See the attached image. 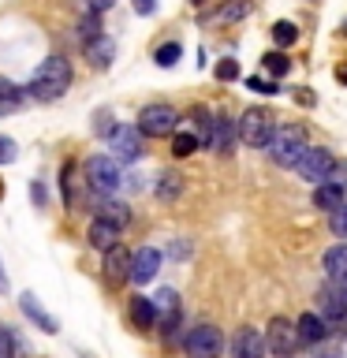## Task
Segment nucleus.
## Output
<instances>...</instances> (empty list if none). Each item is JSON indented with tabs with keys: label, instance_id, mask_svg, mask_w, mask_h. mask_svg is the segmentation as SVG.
I'll use <instances>...</instances> for the list:
<instances>
[{
	"label": "nucleus",
	"instance_id": "f3484780",
	"mask_svg": "<svg viewBox=\"0 0 347 358\" xmlns=\"http://www.w3.org/2000/svg\"><path fill=\"white\" fill-rule=\"evenodd\" d=\"M295 324H299V336H302V343H325V340H329V332H332V324L325 321L318 310L302 313V317H299Z\"/></svg>",
	"mask_w": 347,
	"mask_h": 358
},
{
	"label": "nucleus",
	"instance_id": "37998d69",
	"mask_svg": "<svg viewBox=\"0 0 347 358\" xmlns=\"http://www.w3.org/2000/svg\"><path fill=\"white\" fill-rule=\"evenodd\" d=\"M325 358H340V351H332V355H325Z\"/></svg>",
	"mask_w": 347,
	"mask_h": 358
},
{
	"label": "nucleus",
	"instance_id": "4468645a",
	"mask_svg": "<svg viewBox=\"0 0 347 358\" xmlns=\"http://www.w3.org/2000/svg\"><path fill=\"white\" fill-rule=\"evenodd\" d=\"M235 138H239V120H232L228 112H217V123H213V142H209V150H213V153H232Z\"/></svg>",
	"mask_w": 347,
	"mask_h": 358
},
{
	"label": "nucleus",
	"instance_id": "20e7f679",
	"mask_svg": "<svg viewBox=\"0 0 347 358\" xmlns=\"http://www.w3.org/2000/svg\"><path fill=\"white\" fill-rule=\"evenodd\" d=\"M291 172H295L299 179H306V183L318 187V183H329L332 176H340L344 164L336 161L332 150H325V145H310V150L295 161V168H291Z\"/></svg>",
	"mask_w": 347,
	"mask_h": 358
},
{
	"label": "nucleus",
	"instance_id": "f03ea898",
	"mask_svg": "<svg viewBox=\"0 0 347 358\" xmlns=\"http://www.w3.org/2000/svg\"><path fill=\"white\" fill-rule=\"evenodd\" d=\"M306 150H310V134H306L302 123H280V127L273 131V138H269V145H265L269 161H273L276 168H295V161Z\"/></svg>",
	"mask_w": 347,
	"mask_h": 358
},
{
	"label": "nucleus",
	"instance_id": "f8f14e48",
	"mask_svg": "<svg viewBox=\"0 0 347 358\" xmlns=\"http://www.w3.org/2000/svg\"><path fill=\"white\" fill-rule=\"evenodd\" d=\"M265 351H269L265 332L250 329V324H243V329L232 336V355L235 358H265Z\"/></svg>",
	"mask_w": 347,
	"mask_h": 358
},
{
	"label": "nucleus",
	"instance_id": "5701e85b",
	"mask_svg": "<svg viewBox=\"0 0 347 358\" xmlns=\"http://www.w3.org/2000/svg\"><path fill=\"white\" fill-rule=\"evenodd\" d=\"M97 217H105L112 224H120V228H127L131 209H127V201H120V198H97Z\"/></svg>",
	"mask_w": 347,
	"mask_h": 358
},
{
	"label": "nucleus",
	"instance_id": "ddd939ff",
	"mask_svg": "<svg viewBox=\"0 0 347 358\" xmlns=\"http://www.w3.org/2000/svg\"><path fill=\"white\" fill-rule=\"evenodd\" d=\"M313 209H321V213H336L340 206H347V187L340 183V179H329V183H318L313 187Z\"/></svg>",
	"mask_w": 347,
	"mask_h": 358
},
{
	"label": "nucleus",
	"instance_id": "412c9836",
	"mask_svg": "<svg viewBox=\"0 0 347 358\" xmlns=\"http://www.w3.org/2000/svg\"><path fill=\"white\" fill-rule=\"evenodd\" d=\"M131 321H134V329H139V332H150L157 324V302L146 299V295L131 299Z\"/></svg>",
	"mask_w": 347,
	"mask_h": 358
},
{
	"label": "nucleus",
	"instance_id": "1a4fd4ad",
	"mask_svg": "<svg viewBox=\"0 0 347 358\" xmlns=\"http://www.w3.org/2000/svg\"><path fill=\"white\" fill-rule=\"evenodd\" d=\"M318 313L332 324V329H344L347 324V299H344V291L336 284H325L318 291Z\"/></svg>",
	"mask_w": 347,
	"mask_h": 358
},
{
	"label": "nucleus",
	"instance_id": "f257e3e1",
	"mask_svg": "<svg viewBox=\"0 0 347 358\" xmlns=\"http://www.w3.org/2000/svg\"><path fill=\"white\" fill-rule=\"evenodd\" d=\"M71 64L64 60V56H49V60H41L38 64V71L30 75V86H27V94L34 101H60L67 90H71Z\"/></svg>",
	"mask_w": 347,
	"mask_h": 358
},
{
	"label": "nucleus",
	"instance_id": "2f4dec72",
	"mask_svg": "<svg viewBox=\"0 0 347 358\" xmlns=\"http://www.w3.org/2000/svg\"><path fill=\"white\" fill-rule=\"evenodd\" d=\"M213 75H217V83H235V78H239V60L224 56V60L213 67Z\"/></svg>",
	"mask_w": 347,
	"mask_h": 358
},
{
	"label": "nucleus",
	"instance_id": "ea45409f",
	"mask_svg": "<svg viewBox=\"0 0 347 358\" xmlns=\"http://www.w3.org/2000/svg\"><path fill=\"white\" fill-rule=\"evenodd\" d=\"M336 78H340V83L347 86V64H344V67H336Z\"/></svg>",
	"mask_w": 347,
	"mask_h": 358
},
{
	"label": "nucleus",
	"instance_id": "393cba45",
	"mask_svg": "<svg viewBox=\"0 0 347 358\" xmlns=\"http://www.w3.org/2000/svg\"><path fill=\"white\" fill-rule=\"evenodd\" d=\"M22 90L15 86V83H8V78H0V116H8V112H15L19 105H22Z\"/></svg>",
	"mask_w": 347,
	"mask_h": 358
},
{
	"label": "nucleus",
	"instance_id": "c03bdc74",
	"mask_svg": "<svg viewBox=\"0 0 347 358\" xmlns=\"http://www.w3.org/2000/svg\"><path fill=\"white\" fill-rule=\"evenodd\" d=\"M190 4H194V8H198V4H206V0H190Z\"/></svg>",
	"mask_w": 347,
	"mask_h": 358
},
{
	"label": "nucleus",
	"instance_id": "9b49d317",
	"mask_svg": "<svg viewBox=\"0 0 347 358\" xmlns=\"http://www.w3.org/2000/svg\"><path fill=\"white\" fill-rule=\"evenodd\" d=\"M139 127H120V123H116V131H112L108 134V153L112 157H116V161H139V157H142V145H139Z\"/></svg>",
	"mask_w": 347,
	"mask_h": 358
},
{
	"label": "nucleus",
	"instance_id": "7ed1b4c3",
	"mask_svg": "<svg viewBox=\"0 0 347 358\" xmlns=\"http://www.w3.org/2000/svg\"><path fill=\"white\" fill-rule=\"evenodd\" d=\"M83 172H86V187L94 190L97 198H112L116 190L123 187V172H120V161L112 153H97V157H90V161L83 164Z\"/></svg>",
	"mask_w": 347,
	"mask_h": 358
},
{
	"label": "nucleus",
	"instance_id": "aec40b11",
	"mask_svg": "<svg viewBox=\"0 0 347 358\" xmlns=\"http://www.w3.org/2000/svg\"><path fill=\"white\" fill-rule=\"evenodd\" d=\"M83 52H86L90 67H108V64H112V56H116V45H112L108 34H101V38H94V41H86V45H83Z\"/></svg>",
	"mask_w": 347,
	"mask_h": 358
},
{
	"label": "nucleus",
	"instance_id": "39448f33",
	"mask_svg": "<svg viewBox=\"0 0 347 358\" xmlns=\"http://www.w3.org/2000/svg\"><path fill=\"white\" fill-rule=\"evenodd\" d=\"M134 127H139L146 138H172L179 131V112L172 105H164V101H150V105L139 108Z\"/></svg>",
	"mask_w": 347,
	"mask_h": 358
},
{
	"label": "nucleus",
	"instance_id": "4c0bfd02",
	"mask_svg": "<svg viewBox=\"0 0 347 358\" xmlns=\"http://www.w3.org/2000/svg\"><path fill=\"white\" fill-rule=\"evenodd\" d=\"M131 8H134V15H153V11H157V0H131Z\"/></svg>",
	"mask_w": 347,
	"mask_h": 358
},
{
	"label": "nucleus",
	"instance_id": "a878e982",
	"mask_svg": "<svg viewBox=\"0 0 347 358\" xmlns=\"http://www.w3.org/2000/svg\"><path fill=\"white\" fill-rule=\"evenodd\" d=\"M75 38L83 41V45L94 41V38H101V15H97V11H86V15L75 22Z\"/></svg>",
	"mask_w": 347,
	"mask_h": 358
},
{
	"label": "nucleus",
	"instance_id": "f704fd0d",
	"mask_svg": "<svg viewBox=\"0 0 347 358\" xmlns=\"http://www.w3.org/2000/svg\"><path fill=\"white\" fill-rule=\"evenodd\" d=\"M246 90H254V94H265V97L280 94V86H276V83H269V78H257V75L246 78Z\"/></svg>",
	"mask_w": 347,
	"mask_h": 358
},
{
	"label": "nucleus",
	"instance_id": "6e6552de",
	"mask_svg": "<svg viewBox=\"0 0 347 358\" xmlns=\"http://www.w3.org/2000/svg\"><path fill=\"white\" fill-rule=\"evenodd\" d=\"M265 343L269 351H273L276 358H291L302 347V336H299V324L288 321V317H273L265 329Z\"/></svg>",
	"mask_w": 347,
	"mask_h": 358
},
{
	"label": "nucleus",
	"instance_id": "2eb2a0df",
	"mask_svg": "<svg viewBox=\"0 0 347 358\" xmlns=\"http://www.w3.org/2000/svg\"><path fill=\"white\" fill-rule=\"evenodd\" d=\"M161 273V250H153V246H142L139 254H134V262H131V280L134 284H150V280Z\"/></svg>",
	"mask_w": 347,
	"mask_h": 358
},
{
	"label": "nucleus",
	"instance_id": "58836bf2",
	"mask_svg": "<svg viewBox=\"0 0 347 358\" xmlns=\"http://www.w3.org/2000/svg\"><path fill=\"white\" fill-rule=\"evenodd\" d=\"M83 4H86V11H97V15H105V11L116 4V0H83Z\"/></svg>",
	"mask_w": 347,
	"mask_h": 358
},
{
	"label": "nucleus",
	"instance_id": "c85d7f7f",
	"mask_svg": "<svg viewBox=\"0 0 347 358\" xmlns=\"http://www.w3.org/2000/svg\"><path fill=\"white\" fill-rule=\"evenodd\" d=\"M262 64H265V71L273 75V78H284V75L291 71V60H288L284 52H265V56H262Z\"/></svg>",
	"mask_w": 347,
	"mask_h": 358
},
{
	"label": "nucleus",
	"instance_id": "a18cd8bd",
	"mask_svg": "<svg viewBox=\"0 0 347 358\" xmlns=\"http://www.w3.org/2000/svg\"><path fill=\"white\" fill-rule=\"evenodd\" d=\"M344 34H347V19H344Z\"/></svg>",
	"mask_w": 347,
	"mask_h": 358
},
{
	"label": "nucleus",
	"instance_id": "72a5a7b5",
	"mask_svg": "<svg viewBox=\"0 0 347 358\" xmlns=\"http://www.w3.org/2000/svg\"><path fill=\"white\" fill-rule=\"evenodd\" d=\"M19 355V343H15V336H11L8 324H0V358H15Z\"/></svg>",
	"mask_w": 347,
	"mask_h": 358
},
{
	"label": "nucleus",
	"instance_id": "b1692460",
	"mask_svg": "<svg viewBox=\"0 0 347 358\" xmlns=\"http://www.w3.org/2000/svg\"><path fill=\"white\" fill-rule=\"evenodd\" d=\"M250 0H228V4H220L217 11H209L206 22H235V19H243V15H250Z\"/></svg>",
	"mask_w": 347,
	"mask_h": 358
},
{
	"label": "nucleus",
	"instance_id": "423d86ee",
	"mask_svg": "<svg viewBox=\"0 0 347 358\" xmlns=\"http://www.w3.org/2000/svg\"><path fill=\"white\" fill-rule=\"evenodd\" d=\"M276 131V116L269 108H246L239 120V142L246 150H265Z\"/></svg>",
	"mask_w": 347,
	"mask_h": 358
},
{
	"label": "nucleus",
	"instance_id": "c9c22d12",
	"mask_svg": "<svg viewBox=\"0 0 347 358\" xmlns=\"http://www.w3.org/2000/svg\"><path fill=\"white\" fill-rule=\"evenodd\" d=\"M329 228H332V235L347 239V206H340L336 213H329Z\"/></svg>",
	"mask_w": 347,
	"mask_h": 358
},
{
	"label": "nucleus",
	"instance_id": "a211bd4d",
	"mask_svg": "<svg viewBox=\"0 0 347 358\" xmlns=\"http://www.w3.org/2000/svg\"><path fill=\"white\" fill-rule=\"evenodd\" d=\"M19 306H22V313H27V317L38 324L41 332H49V336H52V332H60V321H56L52 313H45V310L38 306V299L30 295V291H22V295H19Z\"/></svg>",
	"mask_w": 347,
	"mask_h": 358
},
{
	"label": "nucleus",
	"instance_id": "6ab92c4d",
	"mask_svg": "<svg viewBox=\"0 0 347 358\" xmlns=\"http://www.w3.org/2000/svg\"><path fill=\"white\" fill-rule=\"evenodd\" d=\"M321 268H325V276L332 280H344L347 276V243H336V246H329V250L321 254Z\"/></svg>",
	"mask_w": 347,
	"mask_h": 358
},
{
	"label": "nucleus",
	"instance_id": "a19ab883",
	"mask_svg": "<svg viewBox=\"0 0 347 358\" xmlns=\"http://www.w3.org/2000/svg\"><path fill=\"white\" fill-rule=\"evenodd\" d=\"M0 291H8V276H4V265H0Z\"/></svg>",
	"mask_w": 347,
	"mask_h": 358
},
{
	"label": "nucleus",
	"instance_id": "c756f323",
	"mask_svg": "<svg viewBox=\"0 0 347 358\" xmlns=\"http://www.w3.org/2000/svg\"><path fill=\"white\" fill-rule=\"evenodd\" d=\"M179 179H183V176H176V172H164V176H161V183H157V198H161V201L176 198L179 190H183V183H179Z\"/></svg>",
	"mask_w": 347,
	"mask_h": 358
},
{
	"label": "nucleus",
	"instance_id": "7c9ffc66",
	"mask_svg": "<svg viewBox=\"0 0 347 358\" xmlns=\"http://www.w3.org/2000/svg\"><path fill=\"white\" fill-rule=\"evenodd\" d=\"M179 56H183V45H179V41H168V45H161V49H157L153 60H157V67H172Z\"/></svg>",
	"mask_w": 347,
	"mask_h": 358
},
{
	"label": "nucleus",
	"instance_id": "473e14b6",
	"mask_svg": "<svg viewBox=\"0 0 347 358\" xmlns=\"http://www.w3.org/2000/svg\"><path fill=\"white\" fill-rule=\"evenodd\" d=\"M157 310H164V313H179V295L172 287H164V291H157Z\"/></svg>",
	"mask_w": 347,
	"mask_h": 358
},
{
	"label": "nucleus",
	"instance_id": "0eeeda50",
	"mask_svg": "<svg viewBox=\"0 0 347 358\" xmlns=\"http://www.w3.org/2000/svg\"><path fill=\"white\" fill-rule=\"evenodd\" d=\"M183 351H187V358H220L224 355V332L217 329V324L201 321L187 332Z\"/></svg>",
	"mask_w": 347,
	"mask_h": 358
},
{
	"label": "nucleus",
	"instance_id": "e433bc0d",
	"mask_svg": "<svg viewBox=\"0 0 347 358\" xmlns=\"http://www.w3.org/2000/svg\"><path fill=\"white\" fill-rule=\"evenodd\" d=\"M11 161H15V142L0 134V164H11Z\"/></svg>",
	"mask_w": 347,
	"mask_h": 358
},
{
	"label": "nucleus",
	"instance_id": "4be33fe9",
	"mask_svg": "<svg viewBox=\"0 0 347 358\" xmlns=\"http://www.w3.org/2000/svg\"><path fill=\"white\" fill-rule=\"evenodd\" d=\"M190 123H194V134H198L201 150H209V142H213V123H217V112H209L206 105H194V108H190Z\"/></svg>",
	"mask_w": 347,
	"mask_h": 358
},
{
	"label": "nucleus",
	"instance_id": "bb28decb",
	"mask_svg": "<svg viewBox=\"0 0 347 358\" xmlns=\"http://www.w3.org/2000/svg\"><path fill=\"white\" fill-rule=\"evenodd\" d=\"M273 41H276V49H291V45L299 41V27H295V22H288V19L273 22Z\"/></svg>",
	"mask_w": 347,
	"mask_h": 358
},
{
	"label": "nucleus",
	"instance_id": "cd10ccee",
	"mask_svg": "<svg viewBox=\"0 0 347 358\" xmlns=\"http://www.w3.org/2000/svg\"><path fill=\"white\" fill-rule=\"evenodd\" d=\"M194 150H201V142H198L194 131H176V134H172V153H176V157H190Z\"/></svg>",
	"mask_w": 347,
	"mask_h": 358
},
{
	"label": "nucleus",
	"instance_id": "9d476101",
	"mask_svg": "<svg viewBox=\"0 0 347 358\" xmlns=\"http://www.w3.org/2000/svg\"><path fill=\"white\" fill-rule=\"evenodd\" d=\"M131 262H134V254L123 243H116L112 250H105L101 273H105V280H108L112 287H120V284H127V280H131Z\"/></svg>",
	"mask_w": 347,
	"mask_h": 358
},
{
	"label": "nucleus",
	"instance_id": "79ce46f5",
	"mask_svg": "<svg viewBox=\"0 0 347 358\" xmlns=\"http://www.w3.org/2000/svg\"><path fill=\"white\" fill-rule=\"evenodd\" d=\"M336 287H340V291H344V299H347V276H344V280H336Z\"/></svg>",
	"mask_w": 347,
	"mask_h": 358
},
{
	"label": "nucleus",
	"instance_id": "dca6fc26",
	"mask_svg": "<svg viewBox=\"0 0 347 358\" xmlns=\"http://www.w3.org/2000/svg\"><path fill=\"white\" fill-rule=\"evenodd\" d=\"M120 224H112V220H105V217H94L90 220V228H86V239H90V246H97L101 254L105 250H112V246L120 243Z\"/></svg>",
	"mask_w": 347,
	"mask_h": 358
}]
</instances>
